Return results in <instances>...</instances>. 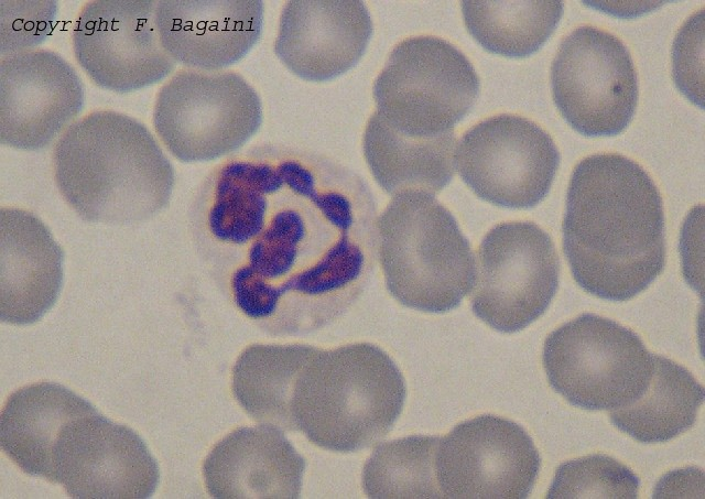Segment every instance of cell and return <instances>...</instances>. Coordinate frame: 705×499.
Returning <instances> with one entry per match:
<instances>
[{"label": "cell", "instance_id": "6da1fadb", "mask_svg": "<svg viewBox=\"0 0 705 499\" xmlns=\"http://www.w3.org/2000/svg\"><path fill=\"white\" fill-rule=\"evenodd\" d=\"M212 236L247 247L231 278L239 310L279 333L321 326L356 295L369 268L371 210L337 167L292 154L237 159L218 172Z\"/></svg>", "mask_w": 705, "mask_h": 499}, {"label": "cell", "instance_id": "7a4b0ae2", "mask_svg": "<svg viewBox=\"0 0 705 499\" xmlns=\"http://www.w3.org/2000/svg\"><path fill=\"white\" fill-rule=\"evenodd\" d=\"M563 248L575 281L597 297L627 301L655 280L665 263L663 206L638 163L601 153L575 166Z\"/></svg>", "mask_w": 705, "mask_h": 499}, {"label": "cell", "instance_id": "3957f363", "mask_svg": "<svg viewBox=\"0 0 705 499\" xmlns=\"http://www.w3.org/2000/svg\"><path fill=\"white\" fill-rule=\"evenodd\" d=\"M53 164L59 193L91 223L144 221L167 205L174 184L173 167L150 131L112 110L72 123L55 145Z\"/></svg>", "mask_w": 705, "mask_h": 499}, {"label": "cell", "instance_id": "277c9868", "mask_svg": "<svg viewBox=\"0 0 705 499\" xmlns=\"http://www.w3.org/2000/svg\"><path fill=\"white\" fill-rule=\"evenodd\" d=\"M404 398L402 375L380 348L367 343L316 348L295 388L294 429L325 449L354 452L390 431Z\"/></svg>", "mask_w": 705, "mask_h": 499}, {"label": "cell", "instance_id": "5b68a950", "mask_svg": "<svg viewBox=\"0 0 705 499\" xmlns=\"http://www.w3.org/2000/svg\"><path fill=\"white\" fill-rule=\"evenodd\" d=\"M377 230L386 283L401 304L442 313L456 307L473 288L475 262L468 240L432 195H394Z\"/></svg>", "mask_w": 705, "mask_h": 499}, {"label": "cell", "instance_id": "8992f818", "mask_svg": "<svg viewBox=\"0 0 705 499\" xmlns=\"http://www.w3.org/2000/svg\"><path fill=\"white\" fill-rule=\"evenodd\" d=\"M543 366L551 387L571 404L616 410L646 390L653 355L632 330L588 313L547 336Z\"/></svg>", "mask_w": 705, "mask_h": 499}, {"label": "cell", "instance_id": "52a82bcc", "mask_svg": "<svg viewBox=\"0 0 705 499\" xmlns=\"http://www.w3.org/2000/svg\"><path fill=\"white\" fill-rule=\"evenodd\" d=\"M261 116L259 96L237 73L182 69L160 89L153 124L176 159L197 162L237 150Z\"/></svg>", "mask_w": 705, "mask_h": 499}, {"label": "cell", "instance_id": "ba28073f", "mask_svg": "<svg viewBox=\"0 0 705 499\" xmlns=\"http://www.w3.org/2000/svg\"><path fill=\"white\" fill-rule=\"evenodd\" d=\"M558 276V256L543 229L530 221L497 225L478 249L473 311L496 330L518 332L545 312Z\"/></svg>", "mask_w": 705, "mask_h": 499}, {"label": "cell", "instance_id": "9c48e42d", "mask_svg": "<svg viewBox=\"0 0 705 499\" xmlns=\"http://www.w3.org/2000/svg\"><path fill=\"white\" fill-rule=\"evenodd\" d=\"M478 76L454 45L423 35L400 42L376 79L377 111L409 128L454 130L473 107Z\"/></svg>", "mask_w": 705, "mask_h": 499}, {"label": "cell", "instance_id": "30bf717a", "mask_svg": "<svg viewBox=\"0 0 705 499\" xmlns=\"http://www.w3.org/2000/svg\"><path fill=\"white\" fill-rule=\"evenodd\" d=\"M554 102L564 119L589 137L626 129L638 101V82L626 45L604 30L585 25L560 44L551 67Z\"/></svg>", "mask_w": 705, "mask_h": 499}, {"label": "cell", "instance_id": "8fae6325", "mask_svg": "<svg viewBox=\"0 0 705 499\" xmlns=\"http://www.w3.org/2000/svg\"><path fill=\"white\" fill-rule=\"evenodd\" d=\"M456 164L463 181L481 199L501 207L530 208L549 193L560 153L536 123L503 113L463 135Z\"/></svg>", "mask_w": 705, "mask_h": 499}, {"label": "cell", "instance_id": "7c38bea8", "mask_svg": "<svg viewBox=\"0 0 705 499\" xmlns=\"http://www.w3.org/2000/svg\"><path fill=\"white\" fill-rule=\"evenodd\" d=\"M159 1L94 0L73 29L77 63L99 87L129 93L158 83L175 61L164 50L155 22Z\"/></svg>", "mask_w": 705, "mask_h": 499}, {"label": "cell", "instance_id": "4fadbf2b", "mask_svg": "<svg viewBox=\"0 0 705 499\" xmlns=\"http://www.w3.org/2000/svg\"><path fill=\"white\" fill-rule=\"evenodd\" d=\"M539 468L531 437L500 416L474 417L438 441L436 478L442 498H527Z\"/></svg>", "mask_w": 705, "mask_h": 499}, {"label": "cell", "instance_id": "5bb4252c", "mask_svg": "<svg viewBox=\"0 0 705 499\" xmlns=\"http://www.w3.org/2000/svg\"><path fill=\"white\" fill-rule=\"evenodd\" d=\"M55 480L72 498L144 499L159 480V468L137 433L97 412L63 431L54 455Z\"/></svg>", "mask_w": 705, "mask_h": 499}, {"label": "cell", "instance_id": "9a60e30c", "mask_svg": "<svg viewBox=\"0 0 705 499\" xmlns=\"http://www.w3.org/2000/svg\"><path fill=\"white\" fill-rule=\"evenodd\" d=\"M83 102L80 78L55 52L29 50L1 56L2 144L22 150L46 147L76 118Z\"/></svg>", "mask_w": 705, "mask_h": 499}, {"label": "cell", "instance_id": "2e32d148", "mask_svg": "<svg viewBox=\"0 0 705 499\" xmlns=\"http://www.w3.org/2000/svg\"><path fill=\"white\" fill-rule=\"evenodd\" d=\"M371 33L362 1L292 0L282 11L274 50L295 75L323 82L351 68Z\"/></svg>", "mask_w": 705, "mask_h": 499}, {"label": "cell", "instance_id": "e0dca14e", "mask_svg": "<svg viewBox=\"0 0 705 499\" xmlns=\"http://www.w3.org/2000/svg\"><path fill=\"white\" fill-rule=\"evenodd\" d=\"M262 11L259 0H162L155 22L175 62L213 70L237 62L254 45Z\"/></svg>", "mask_w": 705, "mask_h": 499}, {"label": "cell", "instance_id": "ac0fdd59", "mask_svg": "<svg viewBox=\"0 0 705 499\" xmlns=\"http://www.w3.org/2000/svg\"><path fill=\"white\" fill-rule=\"evenodd\" d=\"M304 459L275 427H241L207 456L203 473L214 498H299Z\"/></svg>", "mask_w": 705, "mask_h": 499}, {"label": "cell", "instance_id": "d6986e66", "mask_svg": "<svg viewBox=\"0 0 705 499\" xmlns=\"http://www.w3.org/2000/svg\"><path fill=\"white\" fill-rule=\"evenodd\" d=\"M1 301L3 322H36L55 303L62 283L63 251L32 213L1 208Z\"/></svg>", "mask_w": 705, "mask_h": 499}, {"label": "cell", "instance_id": "ffe728a7", "mask_svg": "<svg viewBox=\"0 0 705 499\" xmlns=\"http://www.w3.org/2000/svg\"><path fill=\"white\" fill-rule=\"evenodd\" d=\"M364 152L373 177L387 193L434 195L454 175L456 137L454 130L400 126L375 111L365 130Z\"/></svg>", "mask_w": 705, "mask_h": 499}, {"label": "cell", "instance_id": "44dd1931", "mask_svg": "<svg viewBox=\"0 0 705 499\" xmlns=\"http://www.w3.org/2000/svg\"><path fill=\"white\" fill-rule=\"evenodd\" d=\"M94 412L93 405L63 386L41 382L21 388L2 410L1 447L26 474L56 482L54 455L63 431Z\"/></svg>", "mask_w": 705, "mask_h": 499}, {"label": "cell", "instance_id": "7402d4cb", "mask_svg": "<svg viewBox=\"0 0 705 499\" xmlns=\"http://www.w3.org/2000/svg\"><path fill=\"white\" fill-rule=\"evenodd\" d=\"M315 349L306 345H252L246 348L232 372L234 394L245 411L263 425L295 430V388Z\"/></svg>", "mask_w": 705, "mask_h": 499}, {"label": "cell", "instance_id": "603a6c76", "mask_svg": "<svg viewBox=\"0 0 705 499\" xmlns=\"http://www.w3.org/2000/svg\"><path fill=\"white\" fill-rule=\"evenodd\" d=\"M704 400V389L681 365L653 355L651 379L631 403L611 410L617 429L641 443H663L687 431Z\"/></svg>", "mask_w": 705, "mask_h": 499}, {"label": "cell", "instance_id": "cb8c5ba5", "mask_svg": "<svg viewBox=\"0 0 705 499\" xmlns=\"http://www.w3.org/2000/svg\"><path fill=\"white\" fill-rule=\"evenodd\" d=\"M470 35L487 51L525 57L536 52L555 30L562 1H463Z\"/></svg>", "mask_w": 705, "mask_h": 499}, {"label": "cell", "instance_id": "d4e9b609", "mask_svg": "<svg viewBox=\"0 0 705 499\" xmlns=\"http://www.w3.org/2000/svg\"><path fill=\"white\" fill-rule=\"evenodd\" d=\"M438 437L410 436L380 445L362 473L370 498H442L436 478Z\"/></svg>", "mask_w": 705, "mask_h": 499}, {"label": "cell", "instance_id": "484cf974", "mask_svg": "<svg viewBox=\"0 0 705 499\" xmlns=\"http://www.w3.org/2000/svg\"><path fill=\"white\" fill-rule=\"evenodd\" d=\"M638 477L606 455H589L562 464L547 498H637Z\"/></svg>", "mask_w": 705, "mask_h": 499}, {"label": "cell", "instance_id": "4316f807", "mask_svg": "<svg viewBox=\"0 0 705 499\" xmlns=\"http://www.w3.org/2000/svg\"><path fill=\"white\" fill-rule=\"evenodd\" d=\"M8 12L1 10V55L29 51L41 43L53 26L54 1L8 2Z\"/></svg>", "mask_w": 705, "mask_h": 499}]
</instances>
